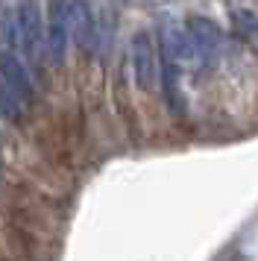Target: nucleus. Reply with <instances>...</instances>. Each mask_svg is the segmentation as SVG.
Here are the masks:
<instances>
[{
    "instance_id": "f257e3e1",
    "label": "nucleus",
    "mask_w": 258,
    "mask_h": 261,
    "mask_svg": "<svg viewBox=\"0 0 258 261\" xmlns=\"http://www.w3.org/2000/svg\"><path fill=\"white\" fill-rule=\"evenodd\" d=\"M15 33H18V50L23 53V62L33 71H41L47 56L41 0H18V6H15Z\"/></svg>"
},
{
    "instance_id": "f03ea898",
    "label": "nucleus",
    "mask_w": 258,
    "mask_h": 261,
    "mask_svg": "<svg viewBox=\"0 0 258 261\" xmlns=\"http://www.w3.org/2000/svg\"><path fill=\"white\" fill-rule=\"evenodd\" d=\"M44 38H47V53H50L53 65H62L70 41V0H47Z\"/></svg>"
},
{
    "instance_id": "7ed1b4c3",
    "label": "nucleus",
    "mask_w": 258,
    "mask_h": 261,
    "mask_svg": "<svg viewBox=\"0 0 258 261\" xmlns=\"http://www.w3.org/2000/svg\"><path fill=\"white\" fill-rule=\"evenodd\" d=\"M188 38H191V50H194V59L202 65V68H211L217 56H220V30L214 21L209 18H191L185 27Z\"/></svg>"
},
{
    "instance_id": "20e7f679",
    "label": "nucleus",
    "mask_w": 258,
    "mask_h": 261,
    "mask_svg": "<svg viewBox=\"0 0 258 261\" xmlns=\"http://www.w3.org/2000/svg\"><path fill=\"white\" fill-rule=\"evenodd\" d=\"M132 73H135L138 88H144V91L159 85V59H156L150 33H135L132 36Z\"/></svg>"
},
{
    "instance_id": "39448f33",
    "label": "nucleus",
    "mask_w": 258,
    "mask_h": 261,
    "mask_svg": "<svg viewBox=\"0 0 258 261\" xmlns=\"http://www.w3.org/2000/svg\"><path fill=\"white\" fill-rule=\"evenodd\" d=\"M70 36L76 47L91 53L97 50L100 33H97V15H94L91 0H70Z\"/></svg>"
},
{
    "instance_id": "423d86ee",
    "label": "nucleus",
    "mask_w": 258,
    "mask_h": 261,
    "mask_svg": "<svg viewBox=\"0 0 258 261\" xmlns=\"http://www.w3.org/2000/svg\"><path fill=\"white\" fill-rule=\"evenodd\" d=\"M0 80L9 85L23 103L33 100V94H35L33 80H30V73H27V68H23V62L18 59L15 53H0Z\"/></svg>"
},
{
    "instance_id": "0eeeda50",
    "label": "nucleus",
    "mask_w": 258,
    "mask_h": 261,
    "mask_svg": "<svg viewBox=\"0 0 258 261\" xmlns=\"http://www.w3.org/2000/svg\"><path fill=\"white\" fill-rule=\"evenodd\" d=\"M21 112H23V100L15 94L3 80H0V115L9 118V120H18L21 118Z\"/></svg>"
},
{
    "instance_id": "6e6552de",
    "label": "nucleus",
    "mask_w": 258,
    "mask_h": 261,
    "mask_svg": "<svg viewBox=\"0 0 258 261\" xmlns=\"http://www.w3.org/2000/svg\"><path fill=\"white\" fill-rule=\"evenodd\" d=\"M235 21L241 24V30H246V36H249V33H258L255 15L249 12V9H238V12H235Z\"/></svg>"
}]
</instances>
